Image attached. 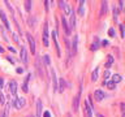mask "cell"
<instances>
[{"label": "cell", "mask_w": 125, "mask_h": 117, "mask_svg": "<svg viewBox=\"0 0 125 117\" xmlns=\"http://www.w3.org/2000/svg\"><path fill=\"white\" fill-rule=\"evenodd\" d=\"M59 4H60V8H61V9L64 10V15H65V16H69V15H70L72 7L68 4V3H66V1H60Z\"/></svg>", "instance_id": "cell-1"}, {"label": "cell", "mask_w": 125, "mask_h": 117, "mask_svg": "<svg viewBox=\"0 0 125 117\" xmlns=\"http://www.w3.org/2000/svg\"><path fill=\"white\" fill-rule=\"evenodd\" d=\"M69 17H70V20H69L68 27H69V31H72V30L76 27V15H74V10H73V9H72V12H70V15H69Z\"/></svg>", "instance_id": "cell-2"}, {"label": "cell", "mask_w": 125, "mask_h": 117, "mask_svg": "<svg viewBox=\"0 0 125 117\" xmlns=\"http://www.w3.org/2000/svg\"><path fill=\"white\" fill-rule=\"evenodd\" d=\"M81 88H82V86L80 87V93L77 94V96H74V99H73V104H72V107H73V111H78V105H80V98H81Z\"/></svg>", "instance_id": "cell-3"}, {"label": "cell", "mask_w": 125, "mask_h": 117, "mask_svg": "<svg viewBox=\"0 0 125 117\" xmlns=\"http://www.w3.org/2000/svg\"><path fill=\"white\" fill-rule=\"evenodd\" d=\"M25 104H26V100H25V98H16L15 99V107L17 108V109H21L22 107H25Z\"/></svg>", "instance_id": "cell-4"}, {"label": "cell", "mask_w": 125, "mask_h": 117, "mask_svg": "<svg viewBox=\"0 0 125 117\" xmlns=\"http://www.w3.org/2000/svg\"><path fill=\"white\" fill-rule=\"evenodd\" d=\"M43 44H44V47H48L50 44H48V25H44V27H43Z\"/></svg>", "instance_id": "cell-5"}, {"label": "cell", "mask_w": 125, "mask_h": 117, "mask_svg": "<svg viewBox=\"0 0 125 117\" xmlns=\"http://www.w3.org/2000/svg\"><path fill=\"white\" fill-rule=\"evenodd\" d=\"M26 37H27V42H29L30 49H31V54H35V40H34V38H33L30 34H26Z\"/></svg>", "instance_id": "cell-6"}, {"label": "cell", "mask_w": 125, "mask_h": 117, "mask_svg": "<svg viewBox=\"0 0 125 117\" xmlns=\"http://www.w3.org/2000/svg\"><path fill=\"white\" fill-rule=\"evenodd\" d=\"M21 60L24 64H27L29 63V55H27V51L25 47H22L21 48Z\"/></svg>", "instance_id": "cell-7"}, {"label": "cell", "mask_w": 125, "mask_h": 117, "mask_svg": "<svg viewBox=\"0 0 125 117\" xmlns=\"http://www.w3.org/2000/svg\"><path fill=\"white\" fill-rule=\"evenodd\" d=\"M9 91L13 96H16V94H17V82L16 81H10L9 82Z\"/></svg>", "instance_id": "cell-8"}, {"label": "cell", "mask_w": 125, "mask_h": 117, "mask_svg": "<svg viewBox=\"0 0 125 117\" xmlns=\"http://www.w3.org/2000/svg\"><path fill=\"white\" fill-rule=\"evenodd\" d=\"M94 96H95V99L98 100V102H100V100H103L104 98H105V94H104L102 90H95V93H94Z\"/></svg>", "instance_id": "cell-9"}, {"label": "cell", "mask_w": 125, "mask_h": 117, "mask_svg": "<svg viewBox=\"0 0 125 117\" xmlns=\"http://www.w3.org/2000/svg\"><path fill=\"white\" fill-rule=\"evenodd\" d=\"M72 48H73V54H77V48H78V35L73 37V42H72Z\"/></svg>", "instance_id": "cell-10"}, {"label": "cell", "mask_w": 125, "mask_h": 117, "mask_svg": "<svg viewBox=\"0 0 125 117\" xmlns=\"http://www.w3.org/2000/svg\"><path fill=\"white\" fill-rule=\"evenodd\" d=\"M52 39L55 42V47H56V52H57V56H61V52H60V47H59V43H57V39H56V31H52Z\"/></svg>", "instance_id": "cell-11"}, {"label": "cell", "mask_w": 125, "mask_h": 117, "mask_svg": "<svg viewBox=\"0 0 125 117\" xmlns=\"http://www.w3.org/2000/svg\"><path fill=\"white\" fill-rule=\"evenodd\" d=\"M0 18H1V21L4 22V25H5V27H7L8 30L10 29V25H9V22H8V20H7V16H5V13L3 12V10H0Z\"/></svg>", "instance_id": "cell-12"}, {"label": "cell", "mask_w": 125, "mask_h": 117, "mask_svg": "<svg viewBox=\"0 0 125 117\" xmlns=\"http://www.w3.org/2000/svg\"><path fill=\"white\" fill-rule=\"evenodd\" d=\"M85 112H86V117H93V108L90 107L87 102H85Z\"/></svg>", "instance_id": "cell-13"}, {"label": "cell", "mask_w": 125, "mask_h": 117, "mask_svg": "<svg viewBox=\"0 0 125 117\" xmlns=\"http://www.w3.org/2000/svg\"><path fill=\"white\" fill-rule=\"evenodd\" d=\"M61 25H63L64 30H65V34H66V35L70 34V31H69V27H68V22H66V20H65V17H64V16H61Z\"/></svg>", "instance_id": "cell-14"}, {"label": "cell", "mask_w": 125, "mask_h": 117, "mask_svg": "<svg viewBox=\"0 0 125 117\" xmlns=\"http://www.w3.org/2000/svg\"><path fill=\"white\" fill-rule=\"evenodd\" d=\"M64 88H65V79H64V78H60L59 85H57V90H59L60 93H63Z\"/></svg>", "instance_id": "cell-15"}, {"label": "cell", "mask_w": 125, "mask_h": 117, "mask_svg": "<svg viewBox=\"0 0 125 117\" xmlns=\"http://www.w3.org/2000/svg\"><path fill=\"white\" fill-rule=\"evenodd\" d=\"M30 79H31V74H27L26 79H25V83L22 85V90H24L25 93H27V91H29V88H27V83H29Z\"/></svg>", "instance_id": "cell-16"}, {"label": "cell", "mask_w": 125, "mask_h": 117, "mask_svg": "<svg viewBox=\"0 0 125 117\" xmlns=\"http://www.w3.org/2000/svg\"><path fill=\"white\" fill-rule=\"evenodd\" d=\"M51 76H52V81H54V90L57 91V81H56V74H55V70L51 68Z\"/></svg>", "instance_id": "cell-17"}, {"label": "cell", "mask_w": 125, "mask_h": 117, "mask_svg": "<svg viewBox=\"0 0 125 117\" xmlns=\"http://www.w3.org/2000/svg\"><path fill=\"white\" fill-rule=\"evenodd\" d=\"M98 48H99V38L95 37V38H94L93 44H91V49H93V51H96Z\"/></svg>", "instance_id": "cell-18"}, {"label": "cell", "mask_w": 125, "mask_h": 117, "mask_svg": "<svg viewBox=\"0 0 125 117\" xmlns=\"http://www.w3.org/2000/svg\"><path fill=\"white\" fill-rule=\"evenodd\" d=\"M42 116V102L38 100L37 102V117H40Z\"/></svg>", "instance_id": "cell-19"}, {"label": "cell", "mask_w": 125, "mask_h": 117, "mask_svg": "<svg viewBox=\"0 0 125 117\" xmlns=\"http://www.w3.org/2000/svg\"><path fill=\"white\" fill-rule=\"evenodd\" d=\"M98 74H99V69L96 68L95 70L93 72V74H91V81H93V82H96V81H98Z\"/></svg>", "instance_id": "cell-20"}, {"label": "cell", "mask_w": 125, "mask_h": 117, "mask_svg": "<svg viewBox=\"0 0 125 117\" xmlns=\"http://www.w3.org/2000/svg\"><path fill=\"white\" fill-rule=\"evenodd\" d=\"M108 60H107V64H105V68H110V66L111 65H112V64H113V61H115V58H113V56H112V55H108Z\"/></svg>", "instance_id": "cell-21"}, {"label": "cell", "mask_w": 125, "mask_h": 117, "mask_svg": "<svg viewBox=\"0 0 125 117\" xmlns=\"http://www.w3.org/2000/svg\"><path fill=\"white\" fill-rule=\"evenodd\" d=\"M107 5H108V3H107V1H102V9H100V16L105 15V12H107Z\"/></svg>", "instance_id": "cell-22"}, {"label": "cell", "mask_w": 125, "mask_h": 117, "mask_svg": "<svg viewBox=\"0 0 125 117\" xmlns=\"http://www.w3.org/2000/svg\"><path fill=\"white\" fill-rule=\"evenodd\" d=\"M83 4H85V1H80V9H78V15L80 16H83V13H85V8H83Z\"/></svg>", "instance_id": "cell-23"}, {"label": "cell", "mask_w": 125, "mask_h": 117, "mask_svg": "<svg viewBox=\"0 0 125 117\" xmlns=\"http://www.w3.org/2000/svg\"><path fill=\"white\" fill-rule=\"evenodd\" d=\"M121 79H123V77H121L120 74H113V76H112V82H115V83L120 82Z\"/></svg>", "instance_id": "cell-24"}, {"label": "cell", "mask_w": 125, "mask_h": 117, "mask_svg": "<svg viewBox=\"0 0 125 117\" xmlns=\"http://www.w3.org/2000/svg\"><path fill=\"white\" fill-rule=\"evenodd\" d=\"M37 69H38V73H39V76H42V74H43V69L40 68V58H39V57L37 58Z\"/></svg>", "instance_id": "cell-25"}, {"label": "cell", "mask_w": 125, "mask_h": 117, "mask_svg": "<svg viewBox=\"0 0 125 117\" xmlns=\"http://www.w3.org/2000/svg\"><path fill=\"white\" fill-rule=\"evenodd\" d=\"M31 5H33V1H30V0H26V1H25V8H26L27 12L31 10Z\"/></svg>", "instance_id": "cell-26"}, {"label": "cell", "mask_w": 125, "mask_h": 117, "mask_svg": "<svg viewBox=\"0 0 125 117\" xmlns=\"http://www.w3.org/2000/svg\"><path fill=\"white\" fill-rule=\"evenodd\" d=\"M105 86H107L110 90H113V88L116 87V83L115 82H112V81H110V82H105Z\"/></svg>", "instance_id": "cell-27"}, {"label": "cell", "mask_w": 125, "mask_h": 117, "mask_svg": "<svg viewBox=\"0 0 125 117\" xmlns=\"http://www.w3.org/2000/svg\"><path fill=\"white\" fill-rule=\"evenodd\" d=\"M43 60H44V64H46L47 66H50V64H51V60H50V56H48V55H44V56H43Z\"/></svg>", "instance_id": "cell-28"}, {"label": "cell", "mask_w": 125, "mask_h": 117, "mask_svg": "<svg viewBox=\"0 0 125 117\" xmlns=\"http://www.w3.org/2000/svg\"><path fill=\"white\" fill-rule=\"evenodd\" d=\"M108 35H110L111 38H113L116 35V31H115V29H113V27H111V29L108 30Z\"/></svg>", "instance_id": "cell-29"}, {"label": "cell", "mask_w": 125, "mask_h": 117, "mask_svg": "<svg viewBox=\"0 0 125 117\" xmlns=\"http://www.w3.org/2000/svg\"><path fill=\"white\" fill-rule=\"evenodd\" d=\"M117 15H119V10L116 8H113V20H115V22L117 21Z\"/></svg>", "instance_id": "cell-30"}, {"label": "cell", "mask_w": 125, "mask_h": 117, "mask_svg": "<svg viewBox=\"0 0 125 117\" xmlns=\"http://www.w3.org/2000/svg\"><path fill=\"white\" fill-rule=\"evenodd\" d=\"M29 24H30V26H34L35 25V17H30L29 18Z\"/></svg>", "instance_id": "cell-31"}, {"label": "cell", "mask_w": 125, "mask_h": 117, "mask_svg": "<svg viewBox=\"0 0 125 117\" xmlns=\"http://www.w3.org/2000/svg\"><path fill=\"white\" fill-rule=\"evenodd\" d=\"M110 76H111V74H110V72H108V70H105V72H104V82H107V79L110 78Z\"/></svg>", "instance_id": "cell-32"}, {"label": "cell", "mask_w": 125, "mask_h": 117, "mask_svg": "<svg viewBox=\"0 0 125 117\" xmlns=\"http://www.w3.org/2000/svg\"><path fill=\"white\" fill-rule=\"evenodd\" d=\"M5 103V98L3 95V93H0V104H4Z\"/></svg>", "instance_id": "cell-33"}, {"label": "cell", "mask_w": 125, "mask_h": 117, "mask_svg": "<svg viewBox=\"0 0 125 117\" xmlns=\"http://www.w3.org/2000/svg\"><path fill=\"white\" fill-rule=\"evenodd\" d=\"M120 26V33H121V38H124V25H119Z\"/></svg>", "instance_id": "cell-34"}, {"label": "cell", "mask_w": 125, "mask_h": 117, "mask_svg": "<svg viewBox=\"0 0 125 117\" xmlns=\"http://www.w3.org/2000/svg\"><path fill=\"white\" fill-rule=\"evenodd\" d=\"M100 44L104 47V46H108V44H110V42H108V40H102V43H100Z\"/></svg>", "instance_id": "cell-35"}, {"label": "cell", "mask_w": 125, "mask_h": 117, "mask_svg": "<svg viewBox=\"0 0 125 117\" xmlns=\"http://www.w3.org/2000/svg\"><path fill=\"white\" fill-rule=\"evenodd\" d=\"M43 117H51V113H50L48 111H46V112L43 113Z\"/></svg>", "instance_id": "cell-36"}, {"label": "cell", "mask_w": 125, "mask_h": 117, "mask_svg": "<svg viewBox=\"0 0 125 117\" xmlns=\"http://www.w3.org/2000/svg\"><path fill=\"white\" fill-rule=\"evenodd\" d=\"M119 5H120V9H123V8H124V1H123V0L119 1Z\"/></svg>", "instance_id": "cell-37"}, {"label": "cell", "mask_w": 125, "mask_h": 117, "mask_svg": "<svg viewBox=\"0 0 125 117\" xmlns=\"http://www.w3.org/2000/svg\"><path fill=\"white\" fill-rule=\"evenodd\" d=\"M13 39H15L16 42H18V35L16 34V33H15V34H13Z\"/></svg>", "instance_id": "cell-38"}, {"label": "cell", "mask_w": 125, "mask_h": 117, "mask_svg": "<svg viewBox=\"0 0 125 117\" xmlns=\"http://www.w3.org/2000/svg\"><path fill=\"white\" fill-rule=\"evenodd\" d=\"M44 4H46V10H48V8H50V1H44Z\"/></svg>", "instance_id": "cell-39"}, {"label": "cell", "mask_w": 125, "mask_h": 117, "mask_svg": "<svg viewBox=\"0 0 125 117\" xmlns=\"http://www.w3.org/2000/svg\"><path fill=\"white\" fill-rule=\"evenodd\" d=\"M16 72L20 74V73H22V72H24V69H22V68H17V70H16Z\"/></svg>", "instance_id": "cell-40"}, {"label": "cell", "mask_w": 125, "mask_h": 117, "mask_svg": "<svg viewBox=\"0 0 125 117\" xmlns=\"http://www.w3.org/2000/svg\"><path fill=\"white\" fill-rule=\"evenodd\" d=\"M8 49H9V51H10V52H16V49H15V48H13V47H10V46H9V47H8Z\"/></svg>", "instance_id": "cell-41"}, {"label": "cell", "mask_w": 125, "mask_h": 117, "mask_svg": "<svg viewBox=\"0 0 125 117\" xmlns=\"http://www.w3.org/2000/svg\"><path fill=\"white\" fill-rule=\"evenodd\" d=\"M3 85H4V81H3V78H0V88L3 87Z\"/></svg>", "instance_id": "cell-42"}, {"label": "cell", "mask_w": 125, "mask_h": 117, "mask_svg": "<svg viewBox=\"0 0 125 117\" xmlns=\"http://www.w3.org/2000/svg\"><path fill=\"white\" fill-rule=\"evenodd\" d=\"M7 60H8V61H10V63H15V60H13V58H10V56H9V57H7Z\"/></svg>", "instance_id": "cell-43"}, {"label": "cell", "mask_w": 125, "mask_h": 117, "mask_svg": "<svg viewBox=\"0 0 125 117\" xmlns=\"http://www.w3.org/2000/svg\"><path fill=\"white\" fill-rule=\"evenodd\" d=\"M3 52H4V48H3L1 46H0V54H3Z\"/></svg>", "instance_id": "cell-44"}, {"label": "cell", "mask_w": 125, "mask_h": 117, "mask_svg": "<svg viewBox=\"0 0 125 117\" xmlns=\"http://www.w3.org/2000/svg\"><path fill=\"white\" fill-rule=\"evenodd\" d=\"M98 117H103V116H102V115H98Z\"/></svg>", "instance_id": "cell-45"}, {"label": "cell", "mask_w": 125, "mask_h": 117, "mask_svg": "<svg viewBox=\"0 0 125 117\" xmlns=\"http://www.w3.org/2000/svg\"><path fill=\"white\" fill-rule=\"evenodd\" d=\"M30 117H37V116H30Z\"/></svg>", "instance_id": "cell-46"}, {"label": "cell", "mask_w": 125, "mask_h": 117, "mask_svg": "<svg viewBox=\"0 0 125 117\" xmlns=\"http://www.w3.org/2000/svg\"><path fill=\"white\" fill-rule=\"evenodd\" d=\"M69 117H70V116H69Z\"/></svg>", "instance_id": "cell-47"}]
</instances>
